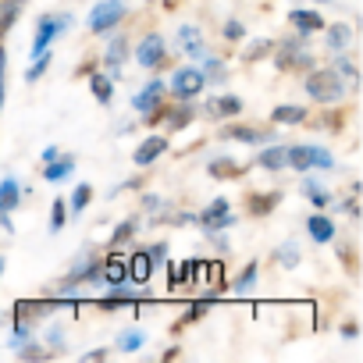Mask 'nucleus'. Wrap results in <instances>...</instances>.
<instances>
[{"mask_svg": "<svg viewBox=\"0 0 363 363\" xmlns=\"http://www.w3.org/2000/svg\"><path fill=\"white\" fill-rule=\"evenodd\" d=\"M253 285H257V264H250V267H242V274L235 278V285H232V292H235V296H246V292H253Z\"/></svg>", "mask_w": 363, "mask_h": 363, "instance_id": "7c9ffc66", "label": "nucleus"}, {"mask_svg": "<svg viewBox=\"0 0 363 363\" xmlns=\"http://www.w3.org/2000/svg\"><path fill=\"white\" fill-rule=\"evenodd\" d=\"M289 22H292L299 33H306V36L324 29V18H320L317 11H303V8H299V11H292V15H289Z\"/></svg>", "mask_w": 363, "mask_h": 363, "instance_id": "6ab92c4d", "label": "nucleus"}, {"mask_svg": "<svg viewBox=\"0 0 363 363\" xmlns=\"http://www.w3.org/2000/svg\"><path fill=\"white\" fill-rule=\"evenodd\" d=\"M4 86H8V54L0 50V107H4Z\"/></svg>", "mask_w": 363, "mask_h": 363, "instance_id": "79ce46f5", "label": "nucleus"}, {"mask_svg": "<svg viewBox=\"0 0 363 363\" xmlns=\"http://www.w3.org/2000/svg\"><path fill=\"white\" fill-rule=\"evenodd\" d=\"M143 296H146V289H143V285H139V289H128V285L121 281V285H111V289H107V296L100 299V306H104V310H118V306H135V303H139Z\"/></svg>", "mask_w": 363, "mask_h": 363, "instance_id": "6e6552de", "label": "nucleus"}, {"mask_svg": "<svg viewBox=\"0 0 363 363\" xmlns=\"http://www.w3.org/2000/svg\"><path fill=\"white\" fill-rule=\"evenodd\" d=\"M68 26H72V15H43V18L36 22V33H33V57L47 54V50L54 47V40H57Z\"/></svg>", "mask_w": 363, "mask_h": 363, "instance_id": "f03ea898", "label": "nucleus"}, {"mask_svg": "<svg viewBox=\"0 0 363 363\" xmlns=\"http://www.w3.org/2000/svg\"><path fill=\"white\" fill-rule=\"evenodd\" d=\"M349 40H352L349 26H331V29H328V47H331V50H338V54H342V50L349 47Z\"/></svg>", "mask_w": 363, "mask_h": 363, "instance_id": "c756f323", "label": "nucleus"}, {"mask_svg": "<svg viewBox=\"0 0 363 363\" xmlns=\"http://www.w3.org/2000/svg\"><path fill=\"white\" fill-rule=\"evenodd\" d=\"M186 47V54L193 57V61H203L207 57V47H203V40H193V43H182Z\"/></svg>", "mask_w": 363, "mask_h": 363, "instance_id": "a19ab883", "label": "nucleus"}, {"mask_svg": "<svg viewBox=\"0 0 363 363\" xmlns=\"http://www.w3.org/2000/svg\"><path fill=\"white\" fill-rule=\"evenodd\" d=\"M178 40H182V43H193V40H200V29H196V26H182V29H178Z\"/></svg>", "mask_w": 363, "mask_h": 363, "instance_id": "a18cd8bd", "label": "nucleus"}, {"mask_svg": "<svg viewBox=\"0 0 363 363\" xmlns=\"http://www.w3.org/2000/svg\"><path fill=\"white\" fill-rule=\"evenodd\" d=\"M306 232H310V239H313V242H320V246L335 242V221H331V218H324V214H313V218L306 221Z\"/></svg>", "mask_w": 363, "mask_h": 363, "instance_id": "ddd939ff", "label": "nucleus"}, {"mask_svg": "<svg viewBox=\"0 0 363 363\" xmlns=\"http://www.w3.org/2000/svg\"><path fill=\"white\" fill-rule=\"evenodd\" d=\"M15 352H18L22 359H43V356H47V349H43L40 342H22Z\"/></svg>", "mask_w": 363, "mask_h": 363, "instance_id": "4c0bfd02", "label": "nucleus"}, {"mask_svg": "<svg viewBox=\"0 0 363 363\" xmlns=\"http://www.w3.org/2000/svg\"><path fill=\"white\" fill-rule=\"evenodd\" d=\"M135 228H139V225H135V218L121 221V225L114 228V235H111V246H125V242H128V239L135 235Z\"/></svg>", "mask_w": 363, "mask_h": 363, "instance_id": "f704fd0d", "label": "nucleus"}, {"mask_svg": "<svg viewBox=\"0 0 363 363\" xmlns=\"http://www.w3.org/2000/svg\"><path fill=\"white\" fill-rule=\"evenodd\" d=\"M26 4L29 0H0V43H4V36L15 29V22H18Z\"/></svg>", "mask_w": 363, "mask_h": 363, "instance_id": "9b49d317", "label": "nucleus"}, {"mask_svg": "<svg viewBox=\"0 0 363 363\" xmlns=\"http://www.w3.org/2000/svg\"><path fill=\"white\" fill-rule=\"evenodd\" d=\"M4 267H8V260H4V257H0V274H4Z\"/></svg>", "mask_w": 363, "mask_h": 363, "instance_id": "603ef678", "label": "nucleus"}, {"mask_svg": "<svg viewBox=\"0 0 363 363\" xmlns=\"http://www.w3.org/2000/svg\"><path fill=\"white\" fill-rule=\"evenodd\" d=\"M47 68H50V50H47V54H40V57H33V65H29V72H26V82H36Z\"/></svg>", "mask_w": 363, "mask_h": 363, "instance_id": "c9c22d12", "label": "nucleus"}, {"mask_svg": "<svg viewBox=\"0 0 363 363\" xmlns=\"http://www.w3.org/2000/svg\"><path fill=\"white\" fill-rule=\"evenodd\" d=\"M267 50H271V40H253V43L246 47V54H242V57H246V61H257V57H264Z\"/></svg>", "mask_w": 363, "mask_h": 363, "instance_id": "58836bf2", "label": "nucleus"}, {"mask_svg": "<svg viewBox=\"0 0 363 363\" xmlns=\"http://www.w3.org/2000/svg\"><path fill=\"white\" fill-rule=\"evenodd\" d=\"M203 75H207V82H225L228 68H225L218 57H203Z\"/></svg>", "mask_w": 363, "mask_h": 363, "instance_id": "72a5a7b5", "label": "nucleus"}, {"mask_svg": "<svg viewBox=\"0 0 363 363\" xmlns=\"http://www.w3.org/2000/svg\"><path fill=\"white\" fill-rule=\"evenodd\" d=\"M218 296H207V299H196L193 306H189V313H186V320H196V317H203L207 310H211V303H214Z\"/></svg>", "mask_w": 363, "mask_h": 363, "instance_id": "ea45409f", "label": "nucleus"}, {"mask_svg": "<svg viewBox=\"0 0 363 363\" xmlns=\"http://www.w3.org/2000/svg\"><path fill=\"white\" fill-rule=\"evenodd\" d=\"M89 200H93V186H89V182H79V186L72 189V196H68V211L72 214H82L89 207Z\"/></svg>", "mask_w": 363, "mask_h": 363, "instance_id": "4be33fe9", "label": "nucleus"}, {"mask_svg": "<svg viewBox=\"0 0 363 363\" xmlns=\"http://www.w3.org/2000/svg\"><path fill=\"white\" fill-rule=\"evenodd\" d=\"M164 150H167V139H164V135H150V139H143V143L135 146V167H150Z\"/></svg>", "mask_w": 363, "mask_h": 363, "instance_id": "9d476101", "label": "nucleus"}, {"mask_svg": "<svg viewBox=\"0 0 363 363\" xmlns=\"http://www.w3.org/2000/svg\"><path fill=\"white\" fill-rule=\"evenodd\" d=\"M303 89H306V96L317 100V104H338V100L345 96V82H342V75H338L335 68H317V72H310L306 82H303Z\"/></svg>", "mask_w": 363, "mask_h": 363, "instance_id": "f257e3e1", "label": "nucleus"}, {"mask_svg": "<svg viewBox=\"0 0 363 363\" xmlns=\"http://www.w3.org/2000/svg\"><path fill=\"white\" fill-rule=\"evenodd\" d=\"M289 167L296 171H310V167H320V171H331L335 167V157L324 150V146H289Z\"/></svg>", "mask_w": 363, "mask_h": 363, "instance_id": "7ed1b4c3", "label": "nucleus"}, {"mask_svg": "<svg viewBox=\"0 0 363 363\" xmlns=\"http://www.w3.org/2000/svg\"><path fill=\"white\" fill-rule=\"evenodd\" d=\"M47 345H50L54 352L65 349V335H61V328H50V331H47Z\"/></svg>", "mask_w": 363, "mask_h": 363, "instance_id": "37998d69", "label": "nucleus"}, {"mask_svg": "<svg viewBox=\"0 0 363 363\" xmlns=\"http://www.w3.org/2000/svg\"><path fill=\"white\" fill-rule=\"evenodd\" d=\"M15 207H22V186H18V178H0V211H15Z\"/></svg>", "mask_w": 363, "mask_h": 363, "instance_id": "4468645a", "label": "nucleus"}, {"mask_svg": "<svg viewBox=\"0 0 363 363\" xmlns=\"http://www.w3.org/2000/svg\"><path fill=\"white\" fill-rule=\"evenodd\" d=\"M104 281H107V285L128 281V264H121L118 257H107V260H104Z\"/></svg>", "mask_w": 363, "mask_h": 363, "instance_id": "a878e982", "label": "nucleus"}, {"mask_svg": "<svg viewBox=\"0 0 363 363\" xmlns=\"http://www.w3.org/2000/svg\"><path fill=\"white\" fill-rule=\"evenodd\" d=\"M274 260L281 264V267H299V246L296 242H285V246H278V253H274Z\"/></svg>", "mask_w": 363, "mask_h": 363, "instance_id": "473e14b6", "label": "nucleus"}, {"mask_svg": "<svg viewBox=\"0 0 363 363\" xmlns=\"http://www.w3.org/2000/svg\"><path fill=\"white\" fill-rule=\"evenodd\" d=\"M65 221H68V207H65V200H54V207H50V232H61Z\"/></svg>", "mask_w": 363, "mask_h": 363, "instance_id": "e433bc0d", "label": "nucleus"}, {"mask_svg": "<svg viewBox=\"0 0 363 363\" xmlns=\"http://www.w3.org/2000/svg\"><path fill=\"white\" fill-rule=\"evenodd\" d=\"M150 274H153V260H150V253H146V250H143V253H132V257H128V278L139 281V285H146Z\"/></svg>", "mask_w": 363, "mask_h": 363, "instance_id": "a211bd4d", "label": "nucleus"}, {"mask_svg": "<svg viewBox=\"0 0 363 363\" xmlns=\"http://www.w3.org/2000/svg\"><path fill=\"white\" fill-rule=\"evenodd\" d=\"M164 93H167L164 79H153V82H146V86L132 96V107H135V111H143V114H150V111H157V107H160Z\"/></svg>", "mask_w": 363, "mask_h": 363, "instance_id": "1a4fd4ad", "label": "nucleus"}, {"mask_svg": "<svg viewBox=\"0 0 363 363\" xmlns=\"http://www.w3.org/2000/svg\"><path fill=\"white\" fill-rule=\"evenodd\" d=\"M203 274H207V267L203 264H193V260H186L178 267V285H193V281H203Z\"/></svg>", "mask_w": 363, "mask_h": 363, "instance_id": "cd10ccee", "label": "nucleus"}, {"mask_svg": "<svg viewBox=\"0 0 363 363\" xmlns=\"http://www.w3.org/2000/svg\"><path fill=\"white\" fill-rule=\"evenodd\" d=\"M207 171H211V178H235L242 167L235 164V160H228V157H221V160H211L207 164Z\"/></svg>", "mask_w": 363, "mask_h": 363, "instance_id": "c85d7f7f", "label": "nucleus"}, {"mask_svg": "<svg viewBox=\"0 0 363 363\" xmlns=\"http://www.w3.org/2000/svg\"><path fill=\"white\" fill-rule=\"evenodd\" d=\"M342 338H356V324H345L342 328Z\"/></svg>", "mask_w": 363, "mask_h": 363, "instance_id": "3c124183", "label": "nucleus"}, {"mask_svg": "<svg viewBox=\"0 0 363 363\" xmlns=\"http://www.w3.org/2000/svg\"><path fill=\"white\" fill-rule=\"evenodd\" d=\"M203 86H207L203 68H178V72L171 75V93H174L178 100H193V96H200Z\"/></svg>", "mask_w": 363, "mask_h": 363, "instance_id": "39448f33", "label": "nucleus"}, {"mask_svg": "<svg viewBox=\"0 0 363 363\" xmlns=\"http://www.w3.org/2000/svg\"><path fill=\"white\" fill-rule=\"evenodd\" d=\"M143 203H146V211H157V207H160V200H157V196H146Z\"/></svg>", "mask_w": 363, "mask_h": 363, "instance_id": "8fccbe9b", "label": "nucleus"}, {"mask_svg": "<svg viewBox=\"0 0 363 363\" xmlns=\"http://www.w3.org/2000/svg\"><path fill=\"white\" fill-rule=\"evenodd\" d=\"M143 342H146V335H143L139 328H128V331L118 335V349H121V352H135Z\"/></svg>", "mask_w": 363, "mask_h": 363, "instance_id": "2f4dec72", "label": "nucleus"}, {"mask_svg": "<svg viewBox=\"0 0 363 363\" xmlns=\"http://www.w3.org/2000/svg\"><path fill=\"white\" fill-rule=\"evenodd\" d=\"M146 253H150V260H153V267H160V264H167V246H150Z\"/></svg>", "mask_w": 363, "mask_h": 363, "instance_id": "c03bdc74", "label": "nucleus"}, {"mask_svg": "<svg viewBox=\"0 0 363 363\" xmlns=\"http://www.w3.org/2000/svg\"><path fill=\"white\" fill-rule=\"evenodd\" d=\"M257 164H260L264 171H281V167H289V146H267V150H260Z\"/></svg>", "mask_w": 363, "mask_h": 363, "instance_id": "f3484780", "label": "nucleus"}, {"mask_svg": "<svg viewBox=\"0 0 363 363\" xmlns=\"http://www.w3.org/2000/svg\"><path fill=\"white\" fill-rule=\"evenodd\" d=\"M164 57H167V43H164L160 33L143 36V43L135 47V65H139V68H160Z\"/></svg>", "mask_w": 363, "mask_h": 363, "instance_id": "423d86ee", "label": "nucleus"}, {"mask_svg": "<svg viewBox=\"0 0 363 363\" xmlns=\"http://www.w3.org/2000/svg\"><path fill=\"white\" fill-rule=\"evenodd\" d=\"M278 203H281V196H278V193H260V196H246V211H250V214H257V218L271 214V211H274Z\"/></svg>", "mask_w": 363, "mask_h": 363, "instance_id": "412c9836", "label": "nucleus"}, {"mask_svg": "<svg viewBox=\"0 0 363 363\" xmlns=\"http://www.w3.org/2000/svg\"><path fill=\"white\" fill-rule=\"evenodd\" d=\"M200 225L207 228V232H221V228H232L235 225V218H232V207H228V200L221 196V200H214L203 214H200Z\"/></svg>", "mask_w": 363, "mask_h": 363, "instance_id": "0eeeda50", "label": "nucleus"}, {"mask_svg": "<svg viewBox=\"0 0 363 363\" xmlns=\"http://www.w3.org/2000/svg\"><path fill=\"white\" fill-rule=\"evenodd\" d=\"M125 50H128V43H125L121 36L111 40V47H107V54H104V65H107L111 75H118V68H121V61H125Z\"/></svg>", "mask_w": 363, "mask_h": 363, "instance_id": "393cba45", "label": "nucleus"}, {"mask_svg": "<svg viewBox=\"0 0 363 363\" xmlns=\"http://www.w3.org/2000/svg\"><path fill=\"white\" fill-rule=\"evenodd\" d=\"M0 324H4V313H0Z\"/></svg>", "mask_w": 363, "mask_h": 363, "instance_id": "864d4df0", "label": "nucleus"}, {"mask_svg": "<svg viewBox=\"0 0 363 363\" xmlns=\"http://www.w3.org/2000/svg\"><path fill=\"white\" fill-rule=\"evenodd\" d=\"M57 157H61L57 146H47V150H43V164H50V160H57Z\"/></svg>", "mask_w": 363, "mask_h": 363, "instance_id": "09e8293b", "label": "nucleus"}, {"mask_svg": "<svg viewBox=\"0 0 363 363\" xmlns=\"http://www.w3.org/2000/svg\"><path fill=\"white\" fill-rule=\"evenodd\" d=\"M303 196H306L313 207H328V203H331V193L320 186L317 178H306V182H303Z\"/></svg>", "mask_w": 363, "mask_h": 363, "instance_id": "b1692460", "label": "nucleus"}, {"mask_svg": "<svg viewBox=\"0 0 363 363\" xmlns=\"http://www.w3.org/2000/svg\"><path fill=\"white\" fill-rule=\"evenodd\" d=\"M89 89H93V96H96V104H111L114 100V86H111V75H93L89 79Z\"/></svg>", "mask_w": 363, "mask_h": 363, "instance_id": "bb28decb", "label": "nucleus"}, {"mask_svg": "<svg viewBox=\"0 0 363 363\" xmlns=\"http://www.w3.org/2000/svg\"><path fill=\"white\" fill-rule=\"evenodd\" d=\"M203 111L214 114V118H235V114L242 111V100H239V96H214V100L203 104Z\"/></svg>", "mask_w": 363, "mask_h": 363, "instance_id": "2eb2a0df", "label": "nucleus"}, {"mask_svg": "<svg viewBox=\"0 0 363 363\" xmlns=\"http://www.w3.org/2000/svg\"><path fill=\"white\" fill-rule=\"evenodd\" d=\"M121 18H125V4H121V0H100V4L89 11V33L104 36L114 26H121Z\"/></svg>", "mask_w": 363, "mask_h": 363, "instance_id": "20e7f679", "label": "nucleus"}, {"mask_svg": "<svg viewBox=\"0 0 363 363\" xmlns=\"http://www.w3.org/2000/svg\"><path fill=\"white\" fill-rule=\"evenodd\" d=\"M72 171H75V157L65 153V157H57V160H50V164L43 167V178H47V182H65Z\"/></svg>", "mask_w": 363, "mask_h": 363, "instance_id": "aec40b11", "label": "nucleus"}, {"mask_svg": "<svg viewBox=\"0 0 363 363\" xmlns=\"http://www.w3.org/2000/svg\"><path fill=\"white\" fill-rule=\"evenodd\" d=\"M221 139H235V143H264V139H271L264 128H257V125H228L225 132H221Z\"/></svg>", "mask_w": 363, "mask_h": 363, "instance_id": "f8f14e48", "label": "nucleus"}, {"mask_svg": "<svg viewBox=\"0 0 363 363\" xmlns=\"http://www.w3.org/2000/svg\"><path fill=\"white\" fill-rule=\"evenodd\" d=\"M221 33H225V40H242V36H246V29H242L239 22H228Z\"/></svg>", "mask_w": 363, "mask_h": 363, "instance_id": "49530a36", "label": "nucleus"}, {"mask_svg": "<svg viewBox=\"0 0 363 363\" xmlns=\"http://www.w3.org/2000/svg\"><path fill=\"white\" fill-rule=\"evenodd\" d=\"M335 72H338V75H345V79H356V68H352L345 57H335Z\"/></svg>", "mask_w": 363, "mask_h": 363, "instance_id": "de8ad7c7", "label": "nucleus"}, {"mask_svg": "<svg viewBox=\"0 0 363 363\" xmlns=\"http://www.w3.org/2000/svg\"><path fill=\"white\" fill-rule=\"evenodd\" d=\"M271 121L274 125H303L306 121V107H299V104H278L271 111Z\"/></svg>", "mask_w": 363, "mask_h": 363, "instance_id": "dca6fc26", "label": "nucleus"}, {"mask_svg": "<svg viewBox=\"0 0 363 363\" xmlns=\"http://www.w3.org/2000/svg\"><path fill=\"white\" fill-rule=\"evenodd\" d=\"M193 114H196V111H193L189 104H182V107H167L164 121H167V128H171V132H178V128H186V125L193 121Z\"/></svg>", "mask_w": 363, "mask_h": 363, "instance_id": "5701e85b", "label": "nucleus"}]
</instances>
